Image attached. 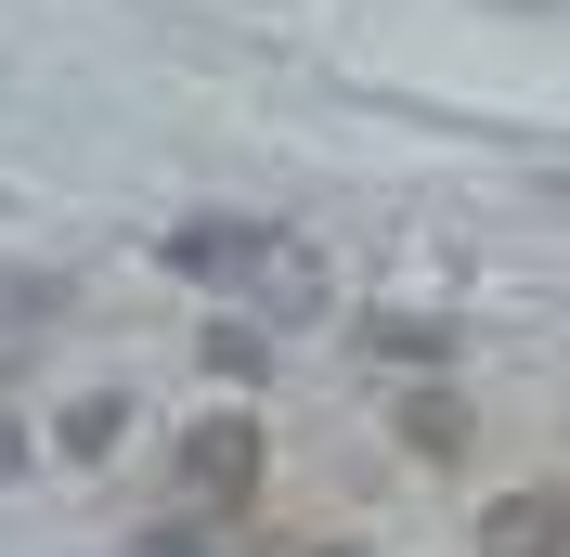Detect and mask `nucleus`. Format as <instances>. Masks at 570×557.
Returning <instances> with one entry per match:
<instances>
[{"instance_id":"obj_1","label":"nucleus","mask_w":570,"mask_h":557,"mask_svg":"<svg viewBox=\"0 0 570 557\" xmlns=\"http://www.w3.org/2000/svg\"><path fill=\"white\" fill-rule=\"evenodd\" d=\"M181 492H195L208 519H234V506L259 492V428L247 416H208L195 441H181Z\"/></svg>"},{"instance_id":"obj_4","label":"nucleus","mask_w":570,"mask_h":557,"mask_svg":"<svg viewBox=\"0 0 570 557\" xmlns=\"http://www.w3.org/2000/svg\"><path fill=\"white\" fill-rule=\"evenodd\" d=\"M402 441H415V453H466V402H441V389H402Z\"/></svg>"},{"instance_id":"obj_2","label":"nucleus","mask_w":570,"mask_h":557,"mask_svg":"<svg viewBox=\"0 0 570 557\" xmlns=\"http://www.w3.org/2000/svg\"><path fill=\"white\" fill-rule=\"evenodd\" d=\"M480 557H570V492H493L480 506Z\"/></svg>"},{"instance_id":"obj_3","label":"nucleus","mask_w":570,"mask_h":557,"mask_svg":"<svg viewBox=\"0 0 570 557\" xmlns=\"http://www.w3.org/2000/svg\"><path fill=\"white\" fill-rule=\"evenodd\" d=\"M117 428H130V402H117V389H91V402H66V428H52V441L91 467V453H117Z\"/></svg>"},{"instance_id":"obj_5","label":"nucleus","mask_w":570,"mask_h":557,"mask_svg":"<svg viewBox=\"0 0 570 557\" xmlns=\"http://www.w3.org/2000/svg\"><path fill=\"white\" fill-rule=\"evenodd\" d=\"M298 557H363V545H298Z\"/></svg>"}]
</instances>
